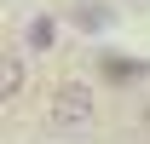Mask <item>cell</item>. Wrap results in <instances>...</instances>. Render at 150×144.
<instances>
[{"label":"cell","mask_w":150,"mask_h":144,"mask_svg":"<svg viewBox=\"0 0 150 144\" xmlns=\"http://www.w3.org/2000/svg\"><path fill=\"white\" fill-rule=\"evenodd\" d=\"M93 127H98V98H93V87L64 81V87L52 92V104H46V133L75 138V133H93Z\"/></svg>","instance_id":"1"},{"label":"cell","mask_w":150,"mask_h":144,"mask_svg":"<svg viewBox=\"0 0 150 144\" xmlns=\"http://www.w3.org/2000/svg\"><path fill=\"white\" fill-rule=\"evenodd\" d=\"M23 46H29V52H52V46H58V18H52V12L29 18V29H23Z\"/></svg>","instance_id":"4"},{"label":"cell","mask_w":150,"mask_h":144,"mask_svg":"<svg viewBox=\"0 0 150 144\" xmlns=\"http://www.w3.org/2000/svg\"><path fill=\"white\" fill-rule=\"evenodd\" d=\"M69 23L87 29V35H104V29L115 23V6H104V0H75V6H69Z\"/></svg>","instance_id":"2"},{"label":"cell","mask_w":150,"mask_h":144,"mask_svg":"<svg viewBox=\"0 0 150 144\" xmlns=\"http://www.w3.org/2000/svg\"><path fill=\"white\" fill-rule=\"evenodd\" d=\"M23 81H29V64H23V52H6V58H0V98L12 104V98L23 92Z\"/></svg>","instance_id":"3"}]
</instances>
